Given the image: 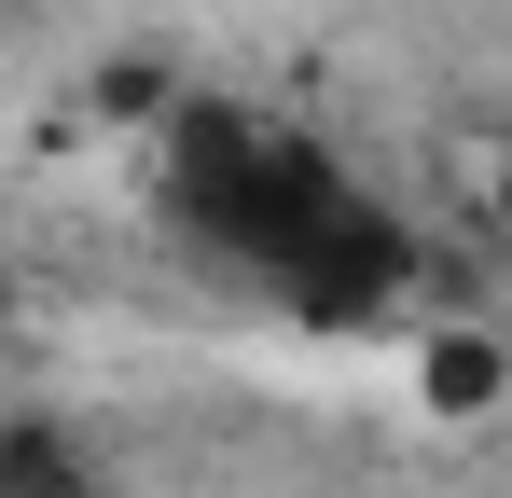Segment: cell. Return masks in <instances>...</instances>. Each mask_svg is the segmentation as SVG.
<instances>
[{
    "mask_svg": "<svg viewBox=\"0 0 512 498\" xmlns=\"http://www.w3.org/2000/svg\"><path fill=\"white\" fill-rule=\"evenodd\" d=\"M167 194H180V222H194L208 249H236V263L277 277V263L346 208V166L319 153V139L236 111V97H194V111L167 125Z\"/></svg>",
    "mask_w": 512,
    "mask_h": 498,
    "instance_id": "1",
    "label": "cell"
},
{
    "mask_svg": "<svg viewBox=\"0 0 512 498\" xmlns=\"http://www.w3.org/2000/svg\"><path fill=\"white\" fill-rule=\"evenodd\" d=\"M402 277H416V249H402V222H388L374 194H346L333 222L291 249V263H277V291H291L305 319H333V332H360L388 291H402Z\"/></svg>",
    "mask_w": 512,
    "mask_h": 498,
    "instance_id": "2",
    "label": "cell"
},
{
    "mask_svg": "<svg viewBox=\"0 0 512 498\" xmlns=\"http://www.w3.org/2000/svg\"><path fill=\"white\" fill-rule=\"evenodd\" d=\"M0 498H97V457L70 443V415H0Z\"/></svg>",
    "mask_w": 512,
    "mask_h": 498,
    "instance_id": "3",
    "label": "cell"
},
{
    "mask_svg": "<svg viewBox=\"0 0 512 498\" xmlns=\"http://www.w3.org/2000/svg\"><path fill=\"white\" fill-rule=\"evenodd\" d=\"M499 388H512L499 332H429V402H443V415H485Z\"/></svg>",
    "mask_w": 512,
    "mask_h": 498,
    "instance_id": "4",
    "label": "cell"
},
{
    "mask_svg": "<svg viewBox=\"0 0 512 498\" xmlns=\"http://www.w3.org/2000/svg\"><path fill=\"white\" fill-rule=\"evenodd\" d=\"M471 166H485V208H499V222H512V139H485V153H471Z\"/></svg>",
    "mask_w": 512,
    "mask_h": 498,
    "instance_id": "5",
    "label": "cell"
}]
</instances>
